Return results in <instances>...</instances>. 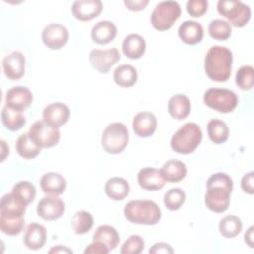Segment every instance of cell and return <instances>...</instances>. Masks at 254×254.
<instances>
[{
    "mask_svg": "<svg viewBox=\"0 0 254 254\" xmlns=\"http://www.w3.org/2000/svg\"><path fill=\"white\" fill-rule=\"evenodd\" d=\"M233 181L226 174L218 172L212 174L206 182L204 203L206 207L216 213L224 212L230 203Z\"/></svg>",
    "mask_w": 254,
    "mask_h": 254,
    "instance_id": "1",
    "label": "cell"
},
{
    "mask_svg": "<svg viewBox=\"0 0 254 254\" xmlns=\"http://www.w3.org/2000/svg\"><path fill=\"white\" fill-rule=\"evenodd\" d=\"M232 53L222 46H212L204 58V70L213 81L224 82L231 74Z\"/></svg>",
    "mask_w": 254,
    "mask_h": 254,
    "instance_id": "2",
    "label": "cell"
},
{
    "mask_svg": "<svg viewBox=\"0 0 254 254\" xmlns=\"http://www.w3.org/2000/svg\"><path fill=\"white\" fill-rule=\"evenodd\" d=\"M123 213L130 222L144 225H155L162 216L159 205L155 201L148 199L130 200L124 206Z\"/></svg>",
    "mask_w": 254,
    "mask_h": 254,
    "instance_id": "3",
    "label": "cell"
},
{
    "mask_svg": "<svg viewBox=\"0 0 254 254\" xmlns=\"http://www.w3.org/2000/svg\"><path fill=\"white\" fill-rule=\"evenodd\" d=\"M202 140V131L194 122H188L172 136L171 148L179 154H190L198 147Z\"/></svg>",
    "mask_w": 254,
    "mask_h": 254,
    "instance_id": "4",
    "label": "cell"
},
{
    "mask_svg": "<svg viewBox=\"0 0 254 254\" xmlns=\"http://www.w3.org/2000/svg\"><path fill=\"white\" fill-rule=\"evenodd\" d=\"M129 142V132L127 127L121 122L108 124L101 136V146L108 154L121 153Z\"/></svg>",
    "mask_w": 254,
    "mask_h": 254,
    "instance_id": "5",
    "label": "cell"
},
{
    "mask_svg": "<svg viewBox=\"0 0 254 254\" xmlns=\"http://www.w3.org/2000/svg\"><path fill=\"white\" fill-rule=\"evenodd\" d=\"M217 12L228 20L230 26L237 28L245 26L251 17L250 7L238 0H219Z\"/></svg>",
    "mask_w": 254,
    "mask_h": 254,
    "instance_id": "6",
    "label": "cell"
},
{
    "mask_svg": "<svg viewBox=\"0 0 254 254\" xmlns=\"http://www.w3.org/2000/svg\"><path fill=\"white\" fill-rule=\"evenodd\" d=\"M181 7L176 1H162L151 14V24L158 31L169 30L180 18Z\"/></svg>",
    "mask_w": 254,
    "mask_h": 254,
    "instance_id": "7",
    "label": "cell"
},
{
    "mask_svg": "<svg viewBox=\"0 0 254 254\" xmlns=\"http://www.w3.org/2000/svg\"><path fill=\"white\" fill-rule=\"evenodd\" d=\"M203 102L209 108L220 113H229L236 108L238 97L230 89L209 88L203 94Z\"/></svg>",
    "mask_w": 254,
    "mask_h": 254,
    "instance_id": "8",
    "label": "cell"
},
{
    "mask_svg": "<svg viewBox=\"0 0 254 254\" xmlns=\"http://www.w3.org/2000/svg\"><path fill=\"white\" fill-rule=\"evenodd\" d=\"M29 134L41 148H52L59 143L61 138L59 128L48 124L44 120L34 122L30 126Z\"/></svg>",
    "mask_w": 254,
    "mask_h": 254,
    "instance_id": "9",
    "label": "cell"
},
{
    "mask_svg": "<svg viewBox=\"0 0 254 254\" xmlns=\"http://www.w3.org/2000/svg\"><path fill=\"white\" fill-rule=\"evenodd\" d=\"M89 63L100 73H107L111 66L120 60L119 51L116 48L106 50L93 49L89 53Z\"/></svg>",
    "mask_w": 254,
    "mask_h": 254,
    "instance_id": "10",
    "label": "cell"
},
{
    "mask_svg": "<svg viewBox=\"0 0 254 254\" xmlns=\"http://www.w3.org/2000/svg\"><path fill=\"white\" fill-rule=\"evenodd\" d=\"M65 210V204L58 195L47 194L37 205V213L45 220H56L60 218Z\"/></svg>",
    "mask_w": 254,
    "mask_h": 254,
    "instance_id": "11",
    "label": "cell"
},
{
    "mask_svg": "<svg viewBox=\"0 0 254 254\" xmlns=\"http://www.w3.org/2000/svg\"><path fill=\"white\" fill-rule=\"evenodd\" d=\"M68 37V30L61 24H49L42 31L43 43L51 50L63 48L67 43Z\"/></svg>",
    "mask_w": 254,
    "mask_h": 254,
    "instance_id": "12",
    "label": "cell"
},
{
    "mask_svg": "<svg viewBox=\"0 0 254 254\" xmlns=\"http://www.w3.org/2000/svg\"><path fill=\"white\" fill-rule=\"evenodd\" d=\"M25 56L19 52L14 51L7 55L2 61V66L5 75L11 80L20 79L25 73Z\"/></svg>",
    "mask_w": 254,
    "mask_h": 254,
    "instance_id": "13",
    "label": "cell"
},
{
    "mask_svg": "<svg viewBox=\"0 0 254 254\" xmlns=\"http://www.w3.org/2000/svg\"><path fill=\"white\" fill-rule=\"evenodd\" d=\"M33 101V94L31 90L25 86H14L6 92L5 105L8 107L24 111L28 108Z\"/></svg>",
    "mask_w": 254,
    "mask_h": 254,
    "instance_id": "14",
    "label": "cell"
},
{
    "mask_svg": "<svg viewBox=\"0 0 254 254\" xmlns=\"http://www.w3.org/2000/svg\"><path fill=\"white\" fill-rule=\"evenodd\" d=\"M42 115L45 122L59 128L68 121L70 110L69 107L64 103L54 102L44 108Z\"/></svg>",
    "mask_w": 254,
    "mask_h": 254,
    "instance_id": "15",
    "label": "cell"
},
{
    "mask_svg": "<svg viewBox=\"0 0 254 254\" xmlns=\"http://www.w3.org/2000/svg\"><path fill=\"white\" fill-rule=\"evenodd\" d=\"M102 11L100 0H77L71 6V12L74 18L79 21H90L96 18Z\"/></svg>",
    "mask_w": 254,
    "mask_h": 254,
    "instance_id": "16",
    "label": "cell"
},
{
    "mask_svg": "<svg viewBox=\"0 0 254 254\" xmlns=\"http://www.w3.org/2000/svg\"><path fill=\"white\" fill-rule=\"evenodd\" d=\"M157 118L150 111H141L137 113L132 122V127L136 135L142 138L152 136L157 129Z\"/></svg>",
    "mask_w": 254,
    "mask_h": 254,
    "instance_id": "17",
    "label": "cell"
},
{
    "mask_svg": "<svg viewBox=\"0 0 254 254\" xmlns=\"http://www.w3.org/2000/svg\"><path fill=\"white\" fill-rule=\"evenodd\" d=\"M139 186L147 190H158L165 186V179L159 169L156 168H143L138 173Z\"/></svg>",
    "mask_w": 254,
    "mask_h": 254,
    "instance_id": "18",
    "label": "cell"
},
{
    "mask_svg": "<svg viewBox=\"0 0 254 254\" xmlns=\"http://www.w3.org/2000/svg\"><path fill=\"white\" fill-rule=\"evenodd\" d=\"M47 240V230L46 227L40 223L32 222L30 223L24 234L23 242L25 246L30 250L41 249Z\"/></svg>",
    "mask_w": 254,
    "mask_h": 254,
    "instance_id": "19",
    "label": "cell"
},
{
    "mask_svg": "<svg viewBox=\"0 0 254 254\" xmlns=\"http://www.w3.org/2000/svg\"><path fill=\"white\" fill-rule=\"evenodd\" d=\"M40 186L46 194L60 195L64 193L66 189V181L59 173L48 172L42 176Z\"/></svg>",
    "mask_w": 254,
    "mask_h": 254,
    "instance_id": "20",
    "label": "cell"
},
{
    "mask_svg": "<svg viewBox=\"0 0 254 254\" xmlns=\"http://www.w3.org/2000/svg\"><path fill=\"white\" fill-rule=\"evenodd\" d=\"M180 39L188 45H195L203 38V28L196 21H185L178 29Z\"/></svg>",
    "mask_w": 254,
    "mask_h": 254,
    "instance_id": "21",
    "label": "cell"
},
{
    "mask_svg": "<svg viewBox=\"0 0 254 254\" xmlns=\"http://www.w3.org/2000/svg\"><path fill=\"white\" fill-rule=\"evenodd\" d=\"M146 51L145 39L139 34H130L122 42L123 54L132 60L140 59Z\"/></svg>",
    "mask_w": 254,
    "mask_h": 254,
    "instance_id": "22",
    "label": "cell"
},
{
    "mask_svg": "<svg viewBox=\"0 0 254 254\" xmlns=\"http://www.w3.org/2000/svg\"><path fill=\"white\" fill-rule=\"evenodd\" d=\"M104 191L113 200H123L130 192V186L125 179L112 177L106 181Z\"/></svg>",
    "mask_w": 254,
    "mask_h": 254,
    "instance_id": "23",
    "label": "cell"
},
{
    "mask_svg": "<svg viewBox=\"0 0 254 254\" xmlns=\"http://www.w3.org/2000/svg\"><path fill=\"white\" fill-rule=\"evenodd\" d=\"M117 34L116 26L110 21H100L91 29V38L94 43L106 45L110 43Z\"/></svg>",
    "mask_w": 254,
    "mask_h": 254,
    "instance_id": "24",
    "label": "cell"
},
{
    "mask_svg": "<svg viewBox=\"0 0 254 254\" xmlns=\"http://www.w3.org/2000/svg\"><path fill=\"white\" fill-rule=\"evenodd\" d=\"M191 109L190 101L185 94L178 93L173 95L168 103V111L170 115L178 120L188 117Z\"/></svg>",
    "mask_w": 254,
    "mask_h": 254,
    "instance_id": "25",
    "label": "cell"
},
{
    "mask_svg": "<svg viewBox=\"0 0 254 254\" xmlns=\"http://www.w3.org/2000/svg\"><path fill=\"white\" fill-rule=\"evenodd\" d=\"M161 173L165 181L170 183L181 182L187 176L186 164L180 160H168L161 168Z\"/></svg>",
    "mask_w": 254,
    "mask_h": 254,
    "instance_id": "26",
    "label": "cell"
},
{
    "mask_svg": "<svg viewBox=\"0 0 254 254\" xmlns=\"http://www.w3.org/2000/svg\"><path fill=\"white\" fill-rule=\"evenodd\" d=\"M41 150L42 148L34 141L29 132L20 135L16 141V151L24 159L30 160L36 158Z\"/></svg>",
    "mask_w": 254,
    "mask_h": 254,
    "instance_id": "27",
    "label": "cell"
},
{
    "mask_svg": "<svg viewBox=\"0 0 254 254\" xmlns=\"http://www.w3.org/2000/svg\"><path fill=\"white\" fill-rule=\"evenodd\" d=\"M114 82L121 87H131L138 79L136 68L131 64H121L114 69Z\"/></svg>",
    "mask_w": 254,
    "mask_h": 254,
    "instance_id": "28",
    "label": "cell"
},
{
    "mask_svg": "<svg viewBox=\"0 0 254 254\" xmlns=\"http://www.w3.org/2000/svg\"><path fill=\"white\" fill-rule=\"evenodd\" d=\"M119 234L117 230L111 225H100L93 233V241L103 243L109 251L116 248L119 243Z\"/></svg>",
    "mask_w": 254,
    "mask_h": 254,
    "instance_id": "29",
    "label": "cell"
},
{
    "mask_svg": "<svg viewBox=\"0 0 254 254\" xmlns=\"http://www.w3.org/2000/svg\"><path fill=\"white\" fill-rule=\"evenodd\" d=\"M24 215L0 214V229L7 235L15 236L20 234L24 229Z\"/></svg>",
    "mask_w": 254,
    "mask_h": 254,
    "instance_id": "30",
    "label": "cell"
},
{
    "mask_svg": "<svg viewBox=\"0 0 254 254\" xmlns=\"http://www.w3.org/2000/svg\"><path fill=\"white\" fill-rule=\"evenodd\" d=\"M1 120L6 129L10 131L20 130L26 123V118L22 111L12 109L5 105L1 111Z\"/></svg>",
    "mask_w": 254,
    "mask_h": 254,
    "instance_id": "31",
    "label": "cell"
},
{
    "mask_svg": "<svg viewBox=\"0 0 254 254\" xmlns=\"http://www.w3.org/2000/svg\"><path fill=\"white\" fill-rule=\"evenodd\" d=\"M207 134L211 142L214 144H222L228 139L229 129L224 121L214 118L207 123Z\"/></svg>",
    "mask_w": 254,
    "mask_h": 254,
    "instance_id": "32",
    "label": "cell"
},
{
    "mask_svg": "<svg viewBox=\"0 0 254 254\" xmlns=\"http://www.w3.org/2000/svg\"><path fill=\"white\" fill-rule=\"evenodd\" d=\"M11 192L19 201L28 205L35 199L36 188L28 181H20L13 186Z\"/></svg>",
    "mask_w": 254,
    "mask_h": 254,
    "instance_id": "33",
    "label": "cell"
},
{
    "mask_svg": "<svg viewBox=\"0 0 254 254\" xmlns=\"http://www.w3.org/2000/svg\"><path fill=\"white\" fill-rule=\"evenodd\" d=\"M218 229L223 237L233 238L241 232L242 221L236 215H226L219 221Z\"/></svg>",
    "mask_w": 254,
    "mask_h": 254,
    "instance_id": "34",
    "label": "cell"
},
{
    "mask_svg": "<svg viewBox=\"0 0 254 254\" xmlns=\"http://www.w3.org/2000/svg\"><path fill=\"white\" fill-rule=\"evenodd\" d=\"M26 206L21 201H19L12 192L6 193L2 196L0 202V214H14V215H24L26 211Z\"/></svg>",
    "mask_w": 254,
    "mask_h": 254,
    "instance_id": "35",
    "label": "cell"
},
{
    "mask_svg": "<svg viewBox=\"0 0 254 254\" xmlns=\"http://www.w3.org/2000/svg\"><path fill=\"white\" fill-rule=\"evenodd\" d=\"M93 225V217L90 212L85 210L77 211L71 218V226L75 234L81 235L87 233Z\"/></svg>",
    "mask_w": 254,
    "mask_h": 254,
    "instance_id": "36",
    "label": "cell"
},
{
    "mask_svg": "<svg viewBox=\"0 0 254 254\" xmlns=\"http://www.w3.org/2000/svg\"><path fill=\"white\" fill-rule=\"evenodd\" d=\"M231 32L230 24L221 19L212 20L208 25V34L215 40L225 41L230 37Z\"/></svg>",
    "mask_w": 254,
    "mask_h": 254,
    "instance_id": "37",
    "label": "cell"
},
{
    "mask_svg": "<svg viewBox=\"0 0 254 254\" xmlns=\"http://www.w3.org/2000/svg\"><path fill=\"white\" fill-rule=\"evenodd\" d=\"M186 200V193L180 188L170 189L164 195V204L169 210H178Z\"/></svg>",
    "mask_w": 254,
    "mask_h": 254,
    "instance_id": "38",
    "label": "cell"
},
{
    "mask_svg": "<svg viewBox=\"0 0 254 254\" xmlns=\"http://www.w3.org/2000/svg\"><path fill=\"white\" fill-rule=\"evenodd\" d=\"M235 83L242 90H249L254 84V68L251 65L241 66L235 75Z\"/></svg>",
    "mask_w": 254,
    "mask_h": 254,
    "instance_id": "39",
    "label": "cell"
},
{
    "mask_svg": "<svg viewBox=\"0 0 254 254\" xmlns=\"http://www.w3.org/2000/svg\"><path fill=\"white\" fill-rule=\"evenodd\" d=\"M145 241L140 235H131L122 244L120 253L121 254H139L144 250Z\"/></svg>",
    "mask_w": 254,
    "mask_h": 254,
    "instance_id": "40",
    "label": "cell"
},
{
    "mask_svg": "<svg viewBox=\"0 0 254 254\" xmlns=\"http://www.w3.org/2000/svg\"><path fill=\"white\" fill-rule=\"evenodd\" d=\"M208 7V2L206 0H189L186 4V9L189 15L191 17H200L206 11Z\"/></svg>",
    "mask_w": 254,
    "mask_h": 254,
    "instance_id": "41",
    "label": "cell"
},
{
    "mask_svg": "<svg viewBox=\"0 0 254 254\" xmlns=\"http://www.w3.org/2000/svg\"><path fill=\"white\" fill-rule=\"evenodd\" d=\"M253 182H254V172L250 171L247 174H245L242 179H241V188L244 192L248 194H253L254 192V187H253Z\"/></svg>",
    "mask_w": 254,
    "mask_h": 254,
    "instance_id": "42",
    "label": "cell"
},
{
    "mask_svg": "<svg viewBox=\"0 0 254 254\" xmlns=\"http://www.w3.org/2000/svg\"><path fill=\"white\" fill-rule=\"evenodd\" d=\"M108 252V248L99 241H93L84 249V254H107Z\"/></svg>",
    "mask_w": 254,
    "mask_h": 254,
    "instance_id": "43",
    "label": "cell"
},
{
    "mask_svg": "<svg viewBox=\"0 0 254 254\" xmlns=\"http://www.w3.org/2000/svg\"><path fill=\"white\" fill-rule=\"evenodd\" d=\"M149 4V0H124V5L131 11H141L146 8Z\"/></svg>",
    "mask_w": 254,
    "mask_h": 254,
    "instance_id": "44",
    "label": "cell"
},
{
    "mask_svg": "<svg viewBox=\"0 0 254 254\" xmlns=\"http://www.w3.org/2000/svg\"><path fill=\"white\" fill-rule=\"evenodd\" d=\"M150 254H160V253H174L172 246L165 242H158L155 243L149 250Z\"/></svg>",
    "mask_w": 254,
    "mask_h": 254,
    "instance_id": "45",
    "label": "cell"
},
{
    "mask_svg": "<svg viewBox=\"0 0 254 254\" xmlns=\"http://www.w3.org/2000/svg\"><path fill=\"white\" fill-rule=\"evenodd\" d=\"M253 229H254V227L250 226L247 229V231L245 232V234H244V241L248 244V246L250 248L254 247V243H253Z\"/></svg>",
    "mask_w": 254,
    "mask_h": 254,
    "instance_id": "46",
    "label": "cell"
},
{
    "mask_svg": "<svg viewBox=\"0 0 254 254\" xmlns=\"http://www.w3.org/2000/svg\"><path fill=\"white\" fill-rule=\"evenodd\" d=\"M50 253H72V250L67 248L66 246L63 245H57L49 250Z\"/></svg>",
    "mask_w": 254,
    "mask_h": 254,
    "instance_id": "47",
    "label": "cell"
},
{
    "mask_svg": "<svg viewBox=\"0 0 254 254\" xmlns=\"http://www.w3.org/2000/svg\"><path fill=\"white\" fill-rule=\"evenodd\" d=\"M1 150H2V154H1V162H3L6 158V156L9 154V147L6 145L4 140H1Z\"/></svg>",
    "mask_w": 254,
    "mask_h": 254,
    "instance_id": "48",
    "label": "cell"
}]
</instances>
